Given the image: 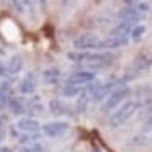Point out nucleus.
<instances>
[{
  "mask_svg": "<svg viewBox=\"0 0 152 152\" xmlns=\"http://www.w3.org/2000/svg\"><path fill=\"white\" fill-rule=\"evenodd\" d=\"M67 57L72 61L85 62L90 69H100L113 62L115 56L110 53H69Z\"/></svg>",
  "mask_w": 152,
  "mask_h": 152,
  "instance_id": "nucleus-1",
  "label": "nucleus"
},
{
  "mask_svg": "<svg viewBox=\"0 0 152 152\" xmlns=\"http://www.w3.org/2000/svg\"><path fill=\"white\" fill-rule=\"evenodd\" d=\"M137 110H139V102H134V100L124 102L118 110H115L111 113V116H110V128H113V129L121 128Z\"/></svg>",
  "mask_w": 152,
  "mask_h": 152,
  "instance_id": "nucleus-2",
  "label": "nucleus"
},
{
  "mask_svg": "<svg viewBox=\"0 0 152 152\" xmlns=\"http://www.w3.org/2000/svg\"><path fill=\"white\" fill-rule=\"evenodd\" d=\"M129 95H131V88H129V87H121V88L115 90V92L108 96V100L103 103L102 111L103 113H111V111H115V110H118V106L121 105Z\"/></svg>",
  "mask_w": 152,
  "mask_h": 152,
  "instance_id": "nucleus-3",
  "label": "nucleus"
},
{
  "mask_svg": "<svg viewBox=\"0 0 152 152\" xmlns=\"http://www.w3.org/2000/svg\"><path fill=\"white\" fill-rule=\"evenodd\" d=\"M100 44V38L93 33H85L80 34L79 38H75L72 43L75 51H87V49H98Z\"/></svg>",
  "mask_w": 152,
  "mask_h": 152,
  "instance_id": "nucleus-4",
  "label": "nucleus"
},
{
  "mask_svg": "<svg viewBox=\"0 0 152 152\" xmlns=\"http://www.w3.org/2000/svg\"><path fill=\"white\" fill-rule=\"evenodd\" d=\"M69 123L66 121H51L43 126V132L49 137H61L69 131Z\"/></svg>",
  "mask_w": 152,
  "mask_h": 152,
  "instance_id": "nucleus-5",
  "label": "nucleus"
},
{
  "mask_svg": "<svg viewBox=\"0 0 152 152\" xmlns=\"http://www.w3.org/2000/svg\"><path fill=\"white\" fill-rule=\"evenodd\" d=\"M151 66H152V56H147V54H142V56L136 57V59L132 61L131 67L128 69V74H131L129 77H136V75H139V74H141L142 70L149 69Z\"/></svg>",
  "mask_w": 152,
  "mask_h": 152,
  "instance_id": "nucleus-6",
  "label": "nucleus"
},
{
  "mask_svg": "<svg viewBox=\"0 0 152 152\" xmlns=\"http://www.w3.org/2000/svg\"><path fill=\"white\" fill-rule=\"evenodd\" d=\"M128 43H129V38H126V36H110L106 39H100L98 49H102V51L119 49V48H124Z\"/></svg>",
  "mask_w": 152,
  "mask_h": 152,
  "instance_id": "nucleus-7",
  "label": "nucleus"
},
{
  "mask_svg": "<svg viewBox=\"0 0 152 152\" xmlns=\"http://www.w3.org/2000/svg\"><path fill=\"white\" fill-rule=\"evenodd\" d=\"M118 18L119 21H123V23H128V25H132V26H136V25H139V21L142 20V13H139L136 8L132 7H126V8H121L118 13Z\"/></svg>",
  "mask_w": 152,
  "mask_h": 152,
  "instance_id": "nucleus-8",
  "label": "nucleus"
},
{
  "mask_svg": "<svg viewBox=\"0 0 152 152\" xmlns=\"http://www.w3.org/2000/svg\"><path fill=\"white\" fill-rule=\"evenodd\" d=\"M93 80H95V72H92V70H79V72H74L72 75L67 79V83L83 87L85 83H90V82H93Z\"/></svg>",
  "mask_w": 152,
  "mask_h": 152,
  "instance_id": "nucleus-9",
  "label": "nucleus"
},
{
  "mask_svg": "<svg viewBox=\"0 0 152 152\" xmlns=\"http://www.w3.org/2000/svg\"><path fill=\"white\" fill-rule=\"evenodd\" d=\"M39 121H36V119L33 118H21L20 121L17 123V128L20 132H25V134H33V132H36L38 129H39Z\"/></svg>",
  "mask_w": 152,
  "mask_h": 152,
  "instance_id": "nucleus-10",
  "label": "nucleus"
},
{
  "mask_svg": "<svg viewBox=\"0 0 152 152\" xmlns=\"http://www.w3.org/2000/svg\"><path fill=\"white\" fill-rule=\"evenodd\" d=\"M34 90H36V77H34V74L33 72L25 74L23 80L20 83V92L23 95H31V93H34Z\"/></svg>",
  "mask_w": 152,
  "mask_h": 152,
  "instance_id": "nucleus-11",
  "label": "nucleus"
},
{
  "mask_svg": "<svg viewBox=\"0 0 152 152\" xmlns=\"http://www.w3.org/2000/svg\"><path fill=\"white\" fill-rule=\"evenodd\" d=\"M23 69V57L20 54H15V56L10 57V61L7 62V72L10 75H17L18 72H21Z\"/></svg>",
  "mask_w": 152,
  "mask_h": 152,
  "instance_id": "nucleus-12",
  "label": "nucleus"
},
{
  "mask_svg": "<svg viewBox=\"0 0 152 152\" xmlns=\"http://www.w3.org/2000/svg\"><path fill=\"white\" fill-rule=\"evenodd\" d=\"M132 25H128V23H123V21H119L118 25H116L115 28L111 30V36H126L128 38V34L131 33V30H132Z\"/></svg>",
  "mask_w": 152,
  "mask_h": 152,
  "instance_id": "nucleus-13",
  "label": "nucleus"
},
{
  "mask_svg": "<svg viewBox=\"0 0 152 152\" xmlns=\"http://www.w3.org/2000/svg\"><path fill=\"white\" fill-rule=\"evenodd\" d=\"M88 102H90V93L87 92V90H83V92L79 95V100H77V105H75V111L77 113H83L87 110Z\"/></svg>",
  "mask_w": 152,
  "mask_h": 152,
  "instance_id": "nucleus-14",
  "label": "nucleus"
},
{
  "mask_svg": "<svg viewBox=\"0 0 152 152\" xmlns=\"http://www.w3.org/2000/svg\"><path fill=\"white\" fill-rule=\"evenodd\" d=\"M44 80H46L48 83H56L57 80L61 79V72L59 69H56V67H51V69H46L43 74Z\"/></svg>",
  "mask_w": 152,
  "mask_h": 152,
  "instance_id": "nucleus-15",
  "label": "nucleus"
},
{
  "mask_svg": "<svg viewBox=\"0 0 152 152\" xmlns=\"http://www.w3.org/2000/svg\"><path fill=\"white\" fill-rule=\"evenodd\" d=\"M8 106H10L13 115H23L25 113V103H23V100H20V98H10Z\"/></svg>",
  "mask_w": 152,
  "mask_h": 152,
  "instance_id": "nucleus-16",
  "label": "nucleus"
},
{
  "mask_svg": "<svg viewBox=\"0 0 152 152\" xmlns=\"http://www.w3.org/2000/svg\"><path fill=\"white\" fill-rule=\"evenodd\" d=\"M82 92H83V87H80V85H70V83H66V87H64V90H62L64 96H69V98L80 95Z\"/></svg>",
  "mask_w": 152,
  "mask_h": 152,
  "instance_id": "nucleus-17",
  "label": "nucleus"
},
{
  "mask_svg": "<svg viewBox=\"0 0 152 152\" xmlns=\"http://www.w3.org/2000/svg\"><path fill=\"white\" fill-rule=\"evenodd\" d=\"M10 87H8V82H4L0 85V106L7 105L10 102Z\"/></svg>",
  "mask_w": 152,
  "mask_h": 152,
  "instance_id": "nucleus-18",
  "label": "nucleus"
},
{
  "mask_svg": "<svg viewBox=\"0 0 152 152\" xmlns=\"http://www.w3.org/2000/svg\"><path fill=\"white\" fill-rule=\"evenodd\" d=\"M28 111H30L31 115H38V113L44 111V106H43V103H41L39 96H38V98H33L30 103H28Z\"/></svg>",
  "mask_w": 152,
  "mask_h": 152,
  "instance_id": "nucleus-19",
  "label": "nucleus"
},
{
  "mask_svg": "<svg viewBox=\"0 0 152 152\" xmlns=\"http://www.w3.org/2000/svg\"><path fill=\"white\" fill-rule=\"evenodd\" d=\"M49 108H51V113H54V115H64V113L67 111V108L64 106V103L59 102V100H51Z\"/></svg>",
  "mask_w": 152,
  "mask_h": 152,
  "instance_id": "nucleus-20",
  "label": "nucleus"
},
{
  "mask_svg": "<svg viewBox=\"0 0 152 152\" xmlns=\"http://www.w3.org/2000/svg\"><path fill=\"white\" fill-rule=\"evenodd\" d=\"M144 33H145V26L144 25H136L134 28L131 30V38L134 41H139V39H142V36H144Z\"/></svg>",
  "mask_w": 152,
  "mask_h": 152,
  "instance_id": "nucleus-21",
  "label": "nucleus"
},
{
  "mask_svg": "<svg viewBox=\"0 0 152 152\" xmlns=\"http://www.w3.org/2000/svg\"><path fill=\"white\" fill-rule=\"evenodd\" d=\"M145 129H147V131L152 129V113H151V116L147 118V121H145Z\"/></svg>",
  "mask_w": 152,
  "mask_h": 152,
  "instance_id": "nucleus-22",
  "label": "nucleus"
},
{
  "mask_svg": "<svg viewBox=\"0 0 152 152\" xmlns=\"http://www.w3.org/2000/svg\"><path fill=\"white\" fill-rule=\"evenodd\" d=\"M13 7H18L17 10L21 13V12H23V7H25V4H23V2H13Z\"/></svg>",
  "mask_w": 152,
  "mask_h": 152,
  "instance_id": "nucleus-23",
  "label": "nucleus"
},
{
  "mask_svg": "<svg viewBox=\"0 0 152 152\" xmlns=\"http://www.w3.org/2000/svg\"><path fill=\"white\" fill-rule=\"evenodd\" d=\"M20 152H33V151H31V149H28V147H21Z\"/></svg>",
  "mask_w": 152,
  "mask_h": 152,
  "instance_id": "nucleus-24",
  "label": "nucleus"
},
{
  "mask_svg": "<svg viewBox=\"0 0 152 152\" xmlns=\"http://www.w3.org/2000/svg\"><path fill=\"white\" fill-rule=\"evenodd\" d=\"M92 152H100V151H96V149H95V151H92Z\"/></svg>",
  "mask_w": 152,
  "mask_h": 152,
  "instance_id": "nucleus-25",
  "label": "nucleus"
}]
</instances>
